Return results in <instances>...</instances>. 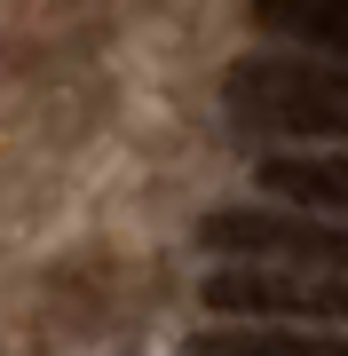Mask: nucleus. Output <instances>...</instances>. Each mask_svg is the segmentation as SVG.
<instances>
[{
    "label": "nucleus",
    "mask_w": 348,
    "mask_h": 356,
    "mask_svg": "<svg viewBox=\"0 0 348 356\" xmlns=\"http://www.w3.org/2000/svg\"><path fill=\"white\" fill-rule=\"evenodd\" d=\"M222 103L245 135L348 143V56H238Z\"/></svg>",
    "instance_id": "1"
},
{
    "label": "nucleus",
    "mask_w": 348,
    "mask_h": 356,
    "mask_svg": "<svg viewBox=\"0 0 348 356\" xmlns=\"http://www.w3.org/2000/svg\"><path fill=\"white\" fill-rule=\"evenodd\" d=\"M198 245L238 261H301V269H348V214L324 206H214L198 222Z\"/></svg>",
    "instance_id": "2"
},
{
    "label": "nucleus",
    "mask_w": 348,
    "mask_h": 356,
    "mask_svg": "<svg viewBox=\"0 0 348 356\" xmlns=\"http://www.w3.org/2000/svg\"><path fill=\"white\" fill-rule=\"evenodd\" d=\"M214 317H277V325H348V269L301 261H238L206 277Z\"/></svg>",
    "instance_id": "3"
},
{
    "label": "nucleus",
    "mask_w": 348,
    "mask_h": 356,
    "mask_svg": "<svg viewBox=\"0 0 348 356\" xmlns=\"http://www.w3.org/2000/svg\"><path fill=\"white\" fill-rule=\"evenodd\" d=\"M261 191H270V198H293V206L348 214V151H293V159H261Z\"/></svg>",
    "instance_id": "4"
},
{
    "label": "nucleus",
    "mask_w": 348,
    "mask_h": 356,
    "mask_svg": "<svg viewBox=\"0 0 348 356\" xmlns=\"http://www.w3.org/2000/svg\"><path fill=\"white\" fill-rule=\"evenodd\" d=\"M254 24L301 40V48L348 56V0H254Z\"/></svg>",
    "instance_id": "5"
},
{
    "label": "nucleus",
    "mask_w": 348,
    "mask_h": 356,
    "mask_svg": "<svg viewBox=\"0 0 348 356\" xmlns=\"http://www.w3.org/2000/svg\"><path fill=\"white\" fill-rule=\"evenodd\" d=\"M182 356H348V332H198Z\"/></svg>",
    "instance_id": "6"
}]
</instances>
